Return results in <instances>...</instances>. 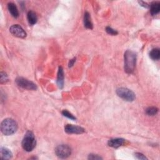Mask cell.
Listing matches in <instances>:
<instances>
[{"instance_id":"obj_23","label":"cell","mask_w":160,"mask_h":160,"mask_svg":"<svg viewBox=\"0 0 160 160\" xmlns=\"http://www.w3.org/2000/svg\"><path fill=\"white\" fill-rule=\"evenodd\" d=\"M139 3L140 4L141 6H142L146 8H148L150 6V5H148L147 3H146L143 2H139Z\"/></svg>"},{"instance_id":"obj_8","label":"cell","mask_w":160,"mask_h":160,"mask_svg":"<svg viewBox=\"0 0 160 160\" xmlns=\"http://www.w3.org/2000/svg\"><path fill=\"white\" fill-rule=\"evenodd\" d=\"M64 131L68 134H82L85 131L82 127L72 125H66L64 126Z\"/></svg>"},{"instance_id":"obj_3","label":"cell","mask_w":160,"mask_h":160,"mask_svg":"<svg viewBox=\"0 0 160 160\" xmlns=\"http://www.w3.org/2000/svg\"><path fill=\"white\" fill-rule=\"evenodd\" d=\"M36 141L34 134L28 131L25 135L23 140L22 141V147L26 151L30 152L36 147Z\"/></svg>"},{"instance_id":"obj_15","label":"cell","mask_w":160,"mask_h":160,"mask_svg":"<svg viewBox=\"0 0 160 160\" xmlns=\"http://www.w3.org/2000/svg\"><path fill=\"white\" fill-rule=\"evenodd\" d=\"M27 18H28L30 25H34L37 23L38 18H37L36 14L33 11H30L28 13Z\"/></svg>"},{"instance_id":"obj_5","label":"cell","mask_w":160,"mask_h":160,"mask_svg":"<svg viewBox=\"0 0 160 160\" xmlns=\"http://www.w3.org/2000/svg\"><path fill=\"white\" fill-rule=\"evenodd\" d=\"M55 153L56 156L60 158H67L71 155L72 149L66 145H60L56 148Z\"/></svg>"},{"instance_id":"obj_14","label":"cell","mask_w":160,"mask_h":160,"mask_svg":"<svg viewBox=\"0 0 160 160\" xmlns=\"http://www.w3.org/2000/svg\"><path fill=\"white\" fill-rule=\"evenodd\" d=\"M1 159H10L13 156L11 151L5 147H2L1 148Z\"/></svg>"},{"instance_id":"obj_12","label":"cell","mask_w":160,"mask_h":160,"mask_svg":"<svg viewBox=\"0 0 160 160\" xmlns=\"http://www.w3.org/2000/svg\"><path fill=\"white\" fill-rule=\"evenodd\" d=\"M150 13L151 14L154 16L159 13L160 11V3L157 2H154L151 3L150 5Z\"/></svg>"},{"instance_id":"obj_11","label":"cell","mask_w":160,"mask_h":160,"mask_svg":"<svg viewBox=\"0 0 160 160\" xmlns=\"http://www.w3.org/2000/svg\"><path fill=\"white\" fill-rule=\"evenodd\" d=\"M84 27L88 29H93V26L91 20V16L88 12H85L84 15Z\"/></svg>"},{"instance_id":"obj_20","label":"cell","mask_w":160,"mask_h":160,"mask_svg":"<svg viewBox=\"0 0 160 160\" xmlns=\"http://www.w3.org/2000/svg\"><path fill=\"white\" fill-rule=\"evenodd\" d=\"M106 32H107L108 34H109V35H117L118 33L117 31H116V30H113V28H111L109 27H106Z\"/></svg>"},{"instance_id":"obj_13","label":"cell","mask_w":160,"mask_h":160,"mask_svg":"<svg viewBox=\"0 0 160 160\" xmlns=\"http://www.w3.org/2000/svg\"><path fill=\"white\" fill-rule=\"evenodd\" d=\"M8 8L9 10V12L11 13V16L15 18H17L19 16V11L16 7V6L13 3H10L8 5Z\"/></svg>"},{"instance_id":"obj_17","label":"cell","mask_w":160,"mask_h":160,"mask_svg":"<svg viewBox=\"0 0 160 160\" xmlns=\"http://www.w3.org/2000/svg\"><path fill=\"white\" fill-rule=\"evenodd\" d=\"M158 111V109L156 107H149L146 109V113L148 116H154Z\"/></svg>"},{"instance_id":"obj_1","label":"cell","mask_w":160,"mask_h":160,"mask_svg":"<svg viewBox=\"0 0 160 160\" xmlns=\"http://www.w3.org/2000/svg\"><path fill=\"white\" fill-rule=\"evenodd\" d=\"M125 71L128 74L133 73L135 70L136 63V55L131 50H127L124 56Z\"/></svg>"},{"instance_id":"obj_7","label":"cell","mask_w":160,"mask_h":160,"mask_svg":"<svg viewBox=\"0 0 160 160\" xmlns=\"http://www.w3.org/2000/svg\"><path fill=\"white\" fill-rule=\"evenodd\" d=\"M10 31L13 36L18 38H25L27 36V33L25 31L18 25H12L10 28Z\"/></svg>"},{"instance_id":"obj_19","label":"cell","mask_w":160,"mask_h":160,"mask_svg":"<svg viewBox=\"0 0 160 160\" xmlns=\"http://www.w3.org/2000/svg\"><path fill=\"white\" fill-rule=\"evenodd\" d=\"M0 81H1V83H5L6 82H7L8 81V75L4 73V72H1V74H0Z\"/></svg>"},{"instance_id":"obj_9","label":"cell","mask_w":160,"mask_h":160,"mask_svg":"<svg viewBox=\"0 0 160 160\" xmlns=\"http://www.w3.org/2000/svg\"><path fill=\"white\" fill-rule=\"evenodd\" d=\"M125 143V140L123 138H113L108 141V145L114 148H118L123 146Z\"/></svg>"},{"instance_id":"obj_22","label":"cell","mask_w":160,"mask_h":160,"mask_svg":"<svg viewBox=\"0 0 160 160\" xmlns=\"http://www.w3.org/2000/svg\"><path fill=\"white\" fill-rule=\"evenodd\" d=\"M89 159H101L102 158L97 154H90L88 156Z\"/></svg>"},{"instance_id":"obj_4","label":"cell","mask_w":160,"mask_h":160,"mask_svg":"<svg viewBox=\"0 0 160 160\" xmlns=\"http://www.w3.org/2000/svg\"><path fill=\"white\" fill-rule=\"evenodd\" d=\"M117 94L119 97L126 101H133L136 98L134 92L126 88H120L117 89Z\"/></svg>"},{"instance_id":"obj_18","label":"cell","mask_w":160,"mask_h":160,"mask_svg":"<svg viewBox=\"0 0 160 160\" xmlns=\"http://www.w3.org/2000/svg\"><path fill=\"white\" fill-rule=\"evenodd\" d=\"M62 114L63 115L68 118H69L70 120H76V118L72 115V113H70L69 111H68L67 110H63L62 111Z\"/></svg>"},{"instance_id":"obj_10","label":"cell","mask_w":160,"mask_h":160,"mask_svg":"<svg viewBox=\"0 0 160 160\" xmlns=\"http://www.w3.org/2000/svg\"><path fill=\"white\" fill-rule=\"evenodd\" d=\"M57 84L59 88H63L64 86V72L62 67H59L58 72Z\"/></svg>"},{"instance_id":"obj_16","label":"cell","mask_w":160,"mask_h":160,"mask_svg":"<svg viewBox=\"0 0 160 160\" xmlns=\"http://www.w3.org/2000/svg\"><path fill=\"white\" fill-rule=\"evenodd\" d=\"M150 56L153 60L157 61L160 58V51L158 48L153 49L150 53Z\"/></svg>"},{"instance_id":"obj_24","label":"cell","mask_w":160,"mask_h":160,"mask_svg":"<svg viewBox=\"0 0 160 160\" xmlns=\"http://www.w3.org/2000/svg\"><path fill=\"white\" fill-rule=\"evenodd\" d=\"M75 61H76V58H74V59H71L70 61V63H69V67L73 66V64H74V63L75 62Z\"/></svg>"},{"instance_id":"obj_21","label":"cell","mask_w":160,"mask_h":160,"mask_svg":"<svg viewBox=\"0 0 160 160\" xmlns=\"http://www.w3.org/2000/svg\"><path fill=\"white\" fill-rule=\"evenodd\" d=\"M134 156L137 158V159H146L147 158L143 155V154L140 153H136L134 154Z\"/></svg>"},{"instance_id":"obj_2","label":"cell","mask_w":160,"mask_h":160,"mask_svg":"<svg viewBox=\"0 0 160 160\" xmlns=\"http://www.w3.org/2000/svg\"><path fill=\"white\" fill-rule=\"evenodd\" d=\"M18 129V125L16 122L11 118H6L4 120L1 124L2 132L6 136L13 134Z\"/></svg>"},{"instance_id":"obj_6","label":"cell","mask_w":160,"mask_h":160,"mask_svg":"<svg viewBox=\"0 0 160 160\" xmlns=\"http://www.w3.org/2000/svg\"><path fill=\"white\" fill-rule=\"evenodd\" d=\"M16 83L18 86L23 89H26L28 90H36L37 89V86L34 83L24 78H22V77L17 78L16 79Z\"/></svg>"}]
</instances>
